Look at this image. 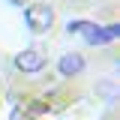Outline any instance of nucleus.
<instances>
[{"label":"nucleus","instance_id":"obj_1","mask_svg":"<svg viewBox=\"0 0 120 120\" xmlns=\"http://www.w3.org/2000/svg\"><path fill=\"white\" fill-rule=\"evenodd\" d=\"M24 21H27V27L33 33H45V30H51V24H54V9L48 3H33V6L24 9Z\"/></svg>","mask_w":120,"mask_h":120},{"label":"nucleus","instance_id":"obj_2","mask_svg":"<svg viewBox=\"0 0 120 120\" xmlns=\"http://www.w3.org/2000/svg\"><path fill=\"white\" fill-rule=\"evenodd\" d=\"M15 66H18L21 72H27V75L42 72L45 69V54L39 51V48H24V51L15 54Z\"/></svg>","mask_w":120,"mask_h":120},{"label":"nucleus","instance_id":"obj_3","mask_svg":"<svg viewBox=\"0 0 120 120\" xmlns=\"http://www.w3.org/2000/svg\"><path fill=\"white\" fill-rule=\"evenodd\" d=\"M78 33L84 36V42H87V45H105V42H111V39L117 36V27L111 24V27L102 30V27H96V24H90V21H84Z\"/></svg>","mask_w":120,"mask_h":120},{"label":"nucleus","instance_id":"obj_4","mask_svg":"<svg viewBox=\"0 0 120 120\" xmlns=\"http://www.w3.org/2000/svg\"><path fill=\"white\" fill-rule=\"evenodd\" d=\"M84 66H87V60L81 57L78 51H69V54H63V57H60L57 72H60V75H66V78H75V75L84 72Z\"/></svg>","mask_w":120,"mask_h":120},{"label":"nucleus","instance_id":"obj_5","mask_svg":"<svg viewBox=\"0 0 120 120\" xmlns=\"http://www.w3.org/2000/svg\"><path fill=\"white\" fill-rule=\"evenodd\" d=\"M99 93H102V99L105 102H114V96H117V90H114V84H111V81H99Z\"/></svg>","mask_w":120,"mask_h":120},{"label":"nucleus","instance_id":"obj_6","mask_svg":"<svg viewBox=\"0 0 120 120\" xmlns=\"http://www.w3.org/2000/svg\"><path fill=\"white\" fill-rule=\"evenodd\" d=\"M9 3H15V6H21V0H9Z\"/></svg>","mask_w":120,"mask_h":120}]
</instances>
